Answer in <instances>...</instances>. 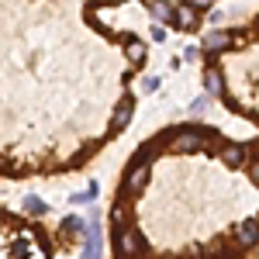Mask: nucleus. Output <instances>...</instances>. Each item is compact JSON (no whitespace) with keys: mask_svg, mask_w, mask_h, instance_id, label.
<instances>
[{"mask_svg":"<svg viewBox=\"0 0 259 259\" xmlns=\"http://www.w3.org/2000/svg\"><path fill=\"white\" fill-rule=\"evenodd\" d=\"M107 4H121V0H107Z\"/></svg>","mask_w":259,"mask_h":259,"instance_id":"aec40b11","label":"nucleus"},{"mask_svg":"<svg viewBox=\"0 0 259 259\" xmlns=\"http://www.w3.org/2000/svg\"><path fill=\"white\" fill-rule=\"evenodd\" d=\"M204 145H207V139L200 128H180V135L173 139V152H197Z\"/></svg>","mask_w":259,"mask_h":259,"instance_id":"f03ea898","label":"nucleus"},{"mask_svg":"<svg viewBox=\"0 0 259 259\" xmlns=\"http://www.w3.org/2000/svg\"><path fill=\"white\" fill-rule=\"evenodd\" d=\"M90 194H87V190H83V194H73V197H69V204H90Z\"/></svg>","mask_w":259,"mask_h":259,"instance_id":"dca6fc26","label":"nucleus"},{"mask_svg":"<svg viewBox=\"0 0 259 259\" xmlns=\"http://www.w3.org/2000/svg\"><path fill=\"white\" fill-rule=\"evenodd\" d=\"M24 207H28L31 214H45V211H49V204L38 200V197H24Z\"/></svg>","mask_w":259,"mask_h":259,"instance_id":"ddd939ff","label":"nucleus"},{"mask_svg":"<svg viewBox=\"0 0 259 259\" xmlns=\"http://www.w3.org/2000/svg\"><path fill=\"white\" fill-rule=\"evenodd\" d=\"M149 11H152V21H166V24H177V11L166 4V0H152L149 4Z\"/></svg>","mask_w":259,"mask_h":259,"instance_id":"423d86ee","label":"nucleus"},{"mask_svg":"<svg viewBox=\"0 0 259 259\" xmlns=\"http://www.w3.org/2000/svg\"><path fill=\"white\" fill-rule=\"evenodd\" d=\"M235 242L239 245H256L259 242V221H242L235 228Z\"/></svg>","mask_w":259,"mask_h":259,"instance_id":"20e7f679","label":"nucleus"},{"mask_svg":"<svg viewBox=\"0 0 259 259\" xmlns=\"http://www.w3.org/2000/svg\"><path fill=\"white\" fill-rule=\"evenodd\" d=\"M128 59H132V66H142V62H145V45H142V41H128Z\"/></svg>","mask_w":259,"mask_h":259,"instance_id":"9b49d317","label":"nucleus"},{"mask_svg":"<svg viewBox=\"0 0 259 259\" xmlns=\"http://www.w3.org/2000/svg\"><path fill=\"white\" fill-rule=\"evenodd\" d=\"M207 104H211V97H207V94H204V97H197L194 104H190V114H204V111H207Z\"/></svg>","mask_w":259,"mask_h":259,"instance_id":"4468645a","label":"nucleus"},{"mask_svg":"<svg viewBox=\"0 0 259 259\" xmlns=\"http://www.w3.org/2000/svg\"><path fill=\"white\" fill-rule=\"evenodd\" d=\"M177 24L180 28H194V24H197V7H194V4H180L177 7Z\"/></svg>","mask_w":259,"mask_h":259,"instance_id":"6e6552de","label":"nucleus"},{"mask_svg":"<svg viewBox=\"0 0 259 259\" xmlns=\"http://www.w3.org/2000/svg\"><path fill=\"white\" fill-rule=\"evenodd\" d=\"M204 4H214V0H194V7H204Z\"/></svg>","mask_w":259,"mask_h":259,"instance_id":"6ab92c4d","label":"nucleus"},{"mask_svg":"<svg viewBox=\"0 0 259 259\" xmlns=\"http://www.w3.org/2000/svg\"><path fill=\"white\" fill-rule=\"evenodd\" d=\"M197 56H200V49H194V45H190V49L183 52V59H187V62H194V59H197Z\"/></svg>","mask_w":259,"mask_h":259,"instance_id":"f3484780","label":"nucleus"},{"mask_svg":"<svg viewBox=\"0 0 259 259\" xmlns=\"http://www.w3.org/2000/svg\"><path fill=\"white\" fill-rule=\"evenodd\" d=\"M249 173H252V180L259 183V162H252V169H249Z\"/></svg>","mask_w":259,"mask_h":259,"instance_id":"a211bd4d","label":"nucleus"},{"mask_svg":"<svg viewBox=\"0 0 259 259\" xmlns=\"http://www.w3.org/2000/svg\"><path fill=\"white\" fill-rule=\"evenodd\" d=\"M114 249H118V259H135L142 252V235L135 228H118Z\"/></svg>","mask_w":259,"mask_h":259,"instance_id":"f257e3e1","label":"nucleus"},{"mask_svg":"<svg viewBox=\"0 0 259 259\" xmlns=\"http://www.w3.org/2000/svg\"><path fill=\"white\" fill-rule=\"evenodd\" d=\"M245 152H249L245 145H225V149H221V159L228 162V166H239V162L245 159Z\"/></svg>","mask_w":259,"mask_h":259,"instance_id":"9d476101","label":"nucleus"},{"mask_svg":"<svg viewBox=\"0 0 259 259\" xmlns=\"http://www.w3.org/2000/svg\"><path fill=\"white\" fill-rule=\"evenodd\" d=\"M142 90H145V94L159 90V76H145V80H142Z\"/></svg>","mask_w":259,"mask_h":259,"instance_id":"2eb2a0df","label":"nucleus"},{"mask_svg":"<svg viewBox=\"0 0 259 259\" xmlns=\"http://www.w3.org/2000/svg\"><path fill=\"white\" fill-rule=\"evenodd\" d=\"M62 228H66V232H83V235H87V221H83L80 214H69V218H66V225H62Z\"/></svg>","mask_w":259,"mask_h":259,"instance_id":"f8f14e48","label":"nucleus"},{"mask_svg":"<svg viewBox=\"0 0 259 259\" xmlns=\"http://www.w3.org/2000/svg\"><path fill=\"white\" fill-rule=\"evenodd\" d=\"M232 45H235V35H228V31H207L204 35V49L207 52H225Z\"/></svg>","mask_w":259,"mask_h":259,"instance_id":"7ed1b4c3","label":"nucleus"},{"mask_svg":"<svg viewBox=\"0 0 259 259\" xmlns=\"http://www.w3.org/2000/svg\"><path fill=\"white\" fill-rule=\"evenodd\" d=\"M145 183H149V166H145V162H142V166L135 162V166H132V173H128V183H124V187H128L132 194H139Z\"/></svg>","mask_w":259,"mask_h":259,"instance_id":"39448f33","label":"nucleus"},{"mask_svg":"<svg viewBox=\"0 0 259 259\" xmlns=\"http://www.w3.org/2000/svg\"><path fill=\"white\" fill-rule=\"evenodd\" d=\"M221 90H225L221 73H218V69H207V73H204V94H207V97H218Z\"/></svg>","mask_w":259,"mask_h":259,"instance_id":"1a4fd4ad","label":"nucleus"},{"mask_svg":"<svg viewBox=\"0 0 259 259\" xmlns=\"http://www.w3.org/2000/svg\"><path fill=\"white\" fill-rule=\"evenodd\" d=\"M132 111H135V107H132V100H121L118 111H114V118H111V132H121V128L132 121Z\"/></svg>","mask_w":259,"mask_h":259,"instance_id":"0eeeda50","label":"nucleus"}]
</instances>
